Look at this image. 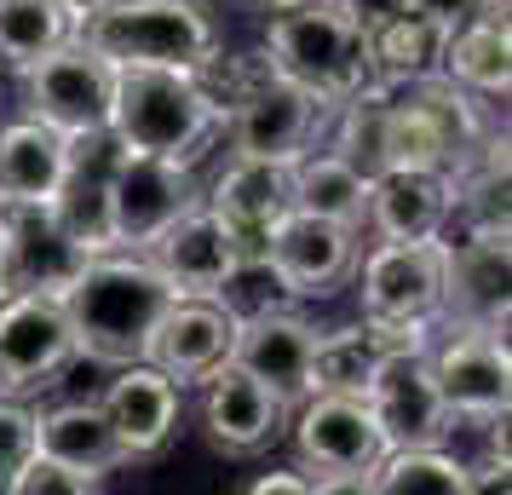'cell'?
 I'll list each match as a JSON object with an SVG mask.
<instances>
[{"instance_id":"cell-1","label":"cell","mask_w":512,"mask_h":495,"mask_svg":"<svg viewBox=\"0 0 512 495\" xmlns=\"http://www.w3.org/2000/svg\"><path fill=\"white\" fill-rule=\"evenodd\" d=\"M110 139L121 150H144V156H167V162L196 167L225 139V98L208 81V70L116 64Z\"/></svg>"},{"instance_id":"cell-5","label":"cell","mask_w":512,"mask_h":495,"mask_svg":"<svg viewBox=\"0 0 512 495\" xmlns=\"http://www.w3.org/2000/svg\"><path fill=\"white\" fill-rule=\"evenodd\" d=\"M265 58L277 64L288 81H300L323 104L374 87V64H369V35L340 18L328 0H288L271 6L265 24Z\"/></svg>"},{"instance_id":"cell-30","label":"cell","mask_w":512,"mask_h":495,"mask_svg":"<svg viewBox=\"0 0 512 495\" xmlns=\"http://www.w3.org/2000/svg\"><path fill=\"white\" fill-rule=\"evenodd\" d=\"M93 490H104V478L75 472V467H64V461H52V455L35 449L24 467H18V478H12L6 495H93Z\"/></svg>"},{"instance_id":"cell-12","label":"cell","mask_w":512,"mask_h":495,"mask_svg":"<svg viewBox=\"0 0 512 495\" xmlns=\"http://www.w3.org/2000/svg\"><path fill=\"white\" fill-rule=\"evenodd\" d=\"M374 426L386 449H415V444H449L455 438V415L443 403L426 346H392V352L374 363L369 386H363Z\"/></svg>"},{"instance_id":"cell-11","label":"cell","mask_w":512,"mask_h":495,"mask_svg":"<svg viewBox=\"0 0 512 495\" xmlns=\"http://www.w3.org/2000/svg\"><path fill=\"white\" fill-rule=\"evenodd\" d=\"M75 363L64 294L12 288L0 300V398H35Z\"/></svg>"},{"instance_id":"cell-28","label":"cell","mask_w":512,"mask_h":495,"mask_svg":"<svg viewBox=\"0 0 512 495\" xmlns=\"http://www.w3.org/2000/svg\"><path fill=\"white\" fill-rule=\"evenodd\" d=\"M374 495H472V472L449 444L386 449L369 472Z\"/></svg>"},{"instance_id":"cell-19","label":"cell","mask_w":512,"mask_h":495,"mask_svg":"<svg viewBox=\"0 0 512 495\" xmlns=\"http://www.w3.org/2000/svg\"><path fill=\"white\" fill-rule=\"evenodd\" d=\"M455 225V179L443 167H380L369 179L363 231L386 242H438Z\"/></svg>"},{"instance_id":"cell-17","label":"cell","mask_w":512,"mask_h":495,"mask_svg":"<svg viewBox=\"0 0 512 495\" xmlns=\"http://www.w3.org/2000/svg\"><path fill=\"white\" fill-rule=\"evenodd\" d=\"M317 323L300 306H277L265 300L254 311H236V340L231 363L265 380L282 403H300L311 392V357H317Z\"/></svg>"},{"instance_id":"cell-10","label":"cell","mask_w":512,"mask_h":495,"mask_svg":"<svg viewBox=\"0 0 512 495\" xmlns=\"http://www.w3.org/2000/svg\"><path fill=\"white\" fill-rule=\"evenodd\" d=\"M357 231L317 219V213L288 208L259 242V265L265 277L288 294V300H334L357 271Z\"/></svg>"},{"instance_id":"cell-15","label":"cell","mask_w":512,"mask_h":495,"mask_svg":"<svg viewBox=\"0 0 512 495\" xmlns=\"http://www.w3.org/2000/svg\"><path fill=\"white\" fill-rule=\"evenodd\" d=\"M144 260L156 265V277H162L173 294L219 300V294L231 288V277L248 265V248L236 242V231L208 208V202H190V208L144 248Z\"/></svg>"},{"instance_id":"cell-23","label":"cell","mask_w":512,"mask_h":495,"mask_svg":"<svg viewBox=\"0 0 512 495\" xmlns=\"http://www.w3.org/2000/svg\"><path fill=\"white\" fill-rule=\"evenodd\" d=\"M6 225V271L12 288H35V294H64L70 277L81 271V248L58 231V219L47 208H0Z\"/></svg>"},{"instance_id":"cell-7","label":"cell","mask_w":512,"mask_h":495,"mask_svg":"<svg viewBox=\"0 0 512 495\" xmlns=\"http://www.w3.org/2000/svg\"><path fill=\"white\" fill-rule=\"evenodd\" d=\"M110 93H116V64L98 58L81 35H70L64 47H52L47 58H35L24 70L29 116L47 121L52 133H64L70 144L110 133Z\"/></svg>"},{"instance_id":"cell-6","label":"cell","mask_w":512,"mask_h":495,"mask_svg":"<svg viewBox=\"0 0 512 495\" xmlns=\"http://www.w3.org/2000/svg\"><path fill=\"white\" fill-rule=\"evenodd\" d=\"M300 467L311 472L317 495L334 490H369L374 461L386 455V438L374 426L369 403L351 398V392H305L288 415V432Z\"/></svg>"},{"instance_id":"cell-14","label":"cell","mask_w":512,"mask_h":495,"mask_svg":"<svg viewBox=\"0 0 512 495\" xmlns=\"http://www.w3.org/2000/svg\"><path fill=\"white\" fill-rule=\"evenodd\" d=\"M443 242V236H438ZM438 242H374L357 254V300L369 323H438L443 306V248Z\"/></svg>"},{"instance_id":"cell-2","label":"cell","mask_w":512,"mask_h":495,"mask_svg":"<svg viewBox=\"0 0 512 495\" xmlns=\"http://www.w3.org/2000/svg\"><path fill=\"white\" fill-rule=\"evenodd\" d=\"M167 300H173V288L156 277V265L144 254H133V248L87 254L81 271L70 277V288H64L75 357H87L98 369L139 363L144 340H150Z\"/></svg>"},{"instance_id":"cell-9","label":"cell","mask_w":512,"mask_h":495,"mask_svg":"<svg viewBox=\"0 0 512 495\" xmlns=\"http://www.w3.org/2000/svg\"><path fill=\"white\" fill-rule=\"evenodd\" d=\"M104 196H110V242L133 248V254H144L190 202H202L196 173L185 162L121 150L116 139H110V162H104Z\"/></svg>"},{"instance_id":"cell-8","label":"cell","mask_w":512,"mask_h":495,"mask_svg":"<svg viewBox=\"0 0 512 495\" xmlns=\"http://www.w3.org/2000/svg\"><path fill=\"white\" fill-rule=\"evenodd\" d=\"M426 363L449 415L461 426H489L512 415V352L507 329L443 323V340H426Z\"/></svg>"},{"instance_id":"cell-27","label":"cell","mask_w":512,"mask_h":495,"mask_svg":"<svg viewBox=\"0 0 512 495\" xmlns=\"http://www.w3.org/2000/svg\"><path fill=\"white\" fill-rule=\"evenodd\" d=\"M369 64L380 87H409V81H426L438 75L443 64V29L415 18L409 6L386 18L380 29H369Z\"/></svg>"},{"instance_id":"cell-32","label":"cell","mask_w":512,"mask_h":495,"mask_svg":"<svg viewBox=\"0 0 512 495\" xmlns=\"http://www.w3.org/2000/svg\"><path fill=\"white\" fill-rule=\"evenodd\" d=\"M403 6H409L415 18H426V24H438L443 35H449V29H461L466 18H478V12H484V0H403Z\"/></svg>"},{"instance_id":"cell-35","label":"cell","mask_w":512,"mask_h":495,"mask_svg":"<svg viewBox=\"0 0 512 495\" xmlns=\"http://www.w3.org/2000/svg\"><path fill=\"white\" fill-rule=\"evenodd\" d=\"M58 6H64V12H70L75 24H81V18H93L98 6H110V0H58Z\"/></svg>"},{"instance_id":"cell-29","label":"cell","mask_w":512,"mask_h":495,"mask_svg":"<svg viewBox=\"0 0 512 495\" xmlns=\"http://www.w3.org/2000/svg\"><path fill=\"white\" fill-rule=\"evenodd\" d=\"M75 35V18L58 0H0V70L24 75L35 58L64 47Z\"/></svg>"},{"instance_id":"cell-4","label":"cell","mask_w":512,"mask_h":495,"mask_svg":"<svg viewBox=\"0 0 512 495\" xmlns=\"http://www.w3.org/2000/svg\"><path fill=\"white\" fill-rule=\"evenodd\" d=\"M75 35L110 64H167V70H208L219 52V24L202 0H110Z\"/></svg>"},{"instance_id":"cell-33","label":"cell","mask_w":512,"mask_h":495,"mask_svg":"<svg viewBox=\"0 0 512 495\" xmlns=\"http://www.w3.org/2000/svg\"><path fill=\"white\" fill-rule=\"evenodd\" d=\"M328 6H334L340 18H351V24L363 29V35H369V29H380L386 18H397V12H403V0H328Z\"/></svg>"},{"instance_id":"cell-24","label":"cell","mask_w":512,"mask_h":495,"mask_svg":"<svg viewBox=\"0 0 512 495\" xmlns=\"http://www.w3.org/2000/svg\"><path fill=\"white\" fill-rule=\"evenodd\" d=\"M35 449L75 472H93V478H110L116 467H127L98 398H64L35 409Z\"/></svg>"},{"instance_id":"cell-37","label":"cell","mask_w":512,"mask_h":495,"mask_svg":"<svg viewBox=\"0 0 512 495\" xmlns=\"http://www.w3.org/2000/svg\"><path fill=\"white\" fill-rule=\"evenodd\" d=\"M484 12L489 18H512V0H484Z\"/></svg>"},{"instance_id":"cell-31","label":"cell","mask_w":512,"mask_h":495,"mask_svg":"<svg viewBox=\"0 0 512 495\" xmlns=\"http://www.w3.org/2000/svg\"><path fill=\"white\" fill-rule=\"evenodd\" d=\"M29 455H35V409L29 398H0V495L12 490Z\"/></svg>"},{"instance_id":"cell-13","label":"cell","mask_w":512,"mask_h":495,"mask_svg":"<svg viewBox=\"0 0 512 495\" xmlns=\"http://www.w3.org/2000/svg\"><path fill=\"white\" fill-rule=\"evenodd\" d=\"M438 248H443L438 323L507 329V306H512V231L507 225H461V236H443Z\"/></svg>"},{"instance_id":"cell-25","label":"cell","mask_w":512,"mask_h":495,"mask_svg":"<svg viewBox=\"0 0 512 495\" xmlns=\"http://www.w3.org/2000/svg\"><path fill=\"white\" fill-rule=\"evenodd\" d=\"M438 75H449L455 87H466L484 104H507L512 98V18H466L461 29L443 35V64Z\"/></svg>"},{"instance_id":"cell-3","label":"cell","mask_w":512,"mask_h":495,"mask_svg":"<svg viewBox=\"0 0 512 495\" xmlns=\"http://www.w3.org/2000/svg\"><path fill=\"white\" fill-rule=\"evenodd\" d=\"M208 81L225 98V144L236 156H271V162H300L305 150L328 139V116L334 104L288 81V75L259 52H242L236 64L213 58Z\"/></svg>"},{"instance_id":"cell-20","label":"cell","mask_w":512,"mask_h":495,"mask_svg":"<svg viewBox=\"0 0 512 495\" xmlns=\"http://www.w3.org/2000/svg\"><path fill=\"white\" fill-rule=\"evenodd\" d=\"M236 340V311L225 300H190V294H173L156 317V329L144 340V363H156L167 380L179 386H196L213 363L231 357Z\"/></svg>"},{"instance_id":"cell-16","label":"cell","mask_w":512,"mask_h":495,"mask_svg":"<svg viewBox=\"0 0 512 495\" xmlns=\"http://www.w3.org/2000/svg\"><path fill=\"white\" fill-rule=\"evenodd\" d=\"M202 398H196V421L219 455H265L288 432L294 403H282L265 380H254L248 369H236L231 357L213 363L208 375L196 380Z\"/></svg>"},{"instance_id":"cell-18","label":"cell","mask_w":512,"mask_h":495,"mask_svg":"<svg viewBox=\"0 0 512 495\" xmlns=\"http://www.w3.org/2000/svg\"><path fill=\"white\" fill-rule=\"evenodd\" d=\"M104 415H110V432L121 444V461H156L173 438H179V415H185V386L167 380L156 363H121L110 369V386H104Z\"/></svg>"},{"instance_id":"cell-38","label":"cell","mask_w":512,"mask_h":495,"mask_svg":"<svg viewBox=\"0 0 512 495\" xmlns=\"http://www.w3.org/2000/svg\"><path fill=\"white\" fill-rule=\"evenodd\" d=\"M259 6H265V12H271V6H288V0H259Z\"/></svg>"},{"instance_id":"cell-34","label":"cell","mask_w":512,"mask_h":495,"mask_svg":"<svg viewBox=\"0 0 512 495\" xmlns=\"http://www.w3.org/2000/svg\"><path fill=\"white\" fill-rule=\"evenodd\" d=\"M248 490L254 495H317V484H311V472L305 467H277V472L248 478Z\"/></svg>"},{"instance_id":"cell-22","label":"cell","mask_w":512,"mask_h":495,"mask_svg":"<svg viewBox=\"0 0 512 495\" xmlns=\"http://www.w3.org/2000/svg\"><path fill=\"white\" fill-rule=\"evenodd\" d=\"M70 162L75 144L64 133H52L47 121H6L0 127V208H47Z\"/></svg>"},{"instance_id":"cell-21","label":"cell","mask_w":512,"mask_h":495,"mask_svg":"<svg viewBox=\"0 0 512 495\" xmlns=\"http://www.w3.org/2000/svg\"><path fill=\"white\" fill-rule=\"evenodd\" d=\"M225 225L236 231V242L248 248V260H259V242L277 225L282 213L294 208V185H288V162H271V156H225V167L213 173V185L202 190Z\"/></svg>"},{"instance_id":"cell-26","label":"cell","mask_w":512,"mask_h":495,"mask_svg":"<svg viewBox=\"0 0 512 495\" xmlns=\"http://www.w3.org/2000/svg\"><path fill=\"white\" fill-rule=\"evenodd\" d=\"M369 179L357 162H346L340 150H305L300 162H288V185H294V208L300 213H317V219H334L346 231H363L369 219Z\"/></svg>"},{"instance_id":"cell-36","label":"cell","mask_w":512,"mask_h":495,"mask_svg":"<svg viewBox=\"0 0 512 495\" xmlns=\"http://www.w3.org/2000/svg\"><path fill=\"white\" fill-rule=\"evenodd\" d=\"M12 294V271H6V225H0V300Z\"/></svg>"}]
</instances>
